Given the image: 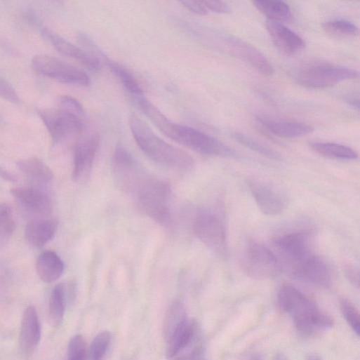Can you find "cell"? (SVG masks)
I'll list each match as a JSON object with an SVG mask.
<instances>
[{"instance_id": "f546056e", "label": "cell", "mask_w": 360, "mask_h": 360, "mask_svg": "<svg viewBox=\"0 0 360 360\" xmlns=\"http://www.w3.org/2000/svg\"><path fill=\"white\" fill-rule=\"evenodd\" d=\"M17 224L11 207L0 204V246L6 245L12 238Z\"/></svg>"}, {"instance_id": "60d3db41", "label": "cell", "mask_w": 360, "mask_h": 360, "mask_svg": "<svg viewBox=\"0 0 360 360\" xmlns=\"http://www.w3.org/2000/svg\"><path fill=\"white\" fill-rule=\"evenodd\" d=\"M0 178L10 182H16L18 181V177L15 174L1 166H0Z\"/></svg>"}, {"instance_id": "e575fe53", "label": "cell", "mask_w": 360, "mask_h": 360, "mask_svg": "<svg viewBox=\"0 0 360 360\" xmlns=\"http://www.w3.org/2000/svg\"><path fill=\"white\" fill-rule=\"evenodd\" d=\"M58 109L81 118H84V110L81 104L70 96L60 98Z\"/></svg>"}, {"instance_id": "44dd1931", "label": "cell", "mask_w": 360, "mask_h": 360, "mask_svg": "<svg viewBox=\"0 0 360 360\" xmlns=\"http://www.w3.org/2000/svg\"><path fill=\"white\" fill-rule=\"evenodd\" d=\"M91 51L93 53V55L98 59L99 58L100 61V60L103 61L111 72L120 80L126 91L132 98L145 95L144 91L136 79L128 69L121 65L112 61L105 55L97 46H93Z\"/></svg>"}, {"instance_id": "ba28073f", "label": "cell", "mask_w": 360, "mask_h": 360, "mask_svg": "<svg viewBox=\"0 0 360 360\" xmlns=\"http://www.w3.org/2000/svg\"><path fill=\"white\" fill-rule=\"evenodd\" d=\"M39 114L44 123L55 145L64 142L70 137L85 131L83 118L60 109H41Z\"/></svg>"}, {"instance_id": "f6af8a7d", "label": "cell", "mask_w": 360, "mask_h": 360, "mask_svg": "<svg viewBox=\"0 0 360 360\" xmlns=\"http://www.w3.org/2000/svg\"><path fill=\"white\" fill-rule=\"evenodd\" d=\"M251 360H260V359L258 356H253Z\"/></svg>"}, {"instance_id": "d590c367", "label": "cell", "mask_w": 360, "mask_h": 360, "mask_svg": "<svg viewBox=\"0 0 360 360\" xmlns=\"http://www.w3.org/2000/svg\"><path fill=\"white\" fill-rule=\"evenodd\" d=\"M0 98L15 105L21 103V99L15 89L1 76H0Z\"/></svg>"}, {"instance_id": "ffe728a7", "label": "cell", "mask_w": 360, "mask_h": 360, "mask_svg": "<svg viewBox=\"0 0 360 360\" xmlns=\"http://www.w3.org/2000/svg\"><path fill=\"white\" fill-rule=\"evenodd\" d=\"M57 229L58 222L55 220L38 218L27 225L25 236L32 246L41 248L54 238Z\"/></svg>"}, {"instance_id": "b9f144b4", "label": "cell", "mask_w": 360, "mask_h": 360, "mask_svg": "<svg viewBox=\"0 0 360 360\" xmlns=\"http://www.w3.org/2000/svg\"><path fill=\"white\" fill-rule=\"evenodd\" d=\"M349 105L352 106L354 108H356V109H359V100L355 99H347L346 100Z\"/></svg>"}, {"instance_id": "5bb4252c", "label": "cell", "mask_w": 360, "mask_h": 360, "mask_svg": "<svg viewBox=\"0 0 360 360\" xmlns=\"http://www.w3.org/2000/svg\"><path fill=\"white\" fill-rule=\"evenodd\" d=\"M41 338V326L38 312L33 305L25 309L20 335V350L24 359H29L38 348Z\"/></svg>"}, {"instance_id": "836d02e7", "label": "cell", "mask_w": 360, "mask_h": 360, "mask_svg": "<svg viewBox=\"0 0 360 360\" xmlns=\"http://www.w3.org/2000/svg\"><path fill=\"white\" fill-rule=\"evenodd\" d=\"M340 309L343 316L354 333L359 335L360 330L359 313L355 305L347 299L340 301Z\"/></svg>"}, {"instance_id": "4fadbf2b", "label": "cell", "mask_w": 360, "mask_h": 360, "mask_svg": "<svg viewBox=\"0 0 360 360\" xmlns=\"http://www.w3.org/2000/svg\"><path fill=\"white\" fill-rule=\"evenodd\" d=\"M279 254L292 265L312 254L310 237L307 232H295L282 234L274 239Z\"/></svg>"}, {"instance_id": "9c48e42d", "label": "cell", "mask_w": 360, "mask_h": 360, "mask_svg": "<svg viewBox=\"0 0 360 360\" xmlns=\"http://www.w3.org/2000/svg\"><path fill=\"white\" fill-rule=\"evenodd\" d=\"M194 230L199 239L212 252L224 255L227 251L225 227L222 219L210 211L196 216Z\"/></svg>"}, {"instance_id": "7c38bea8", "label": "cell", "mask_w": 360, "mask_h": 360, "mask_svg": "<svg viewBox=\"0 0 360 360\" xmlns=\"http://www.w3.org/2000/svg\"><path fill=\"white\" fill-rule=\"evenodd\" d=\"M289 272L293 278L305 283L326 286L331 282L326 264L313 254L291 265Z\"/></svg>"}, {"instance_id": "30bf717a", "label": "cell", "mask_w": 360, "mask_h": 360, "mask_svg": "<svg viewBox=\"0 0 360 360\" xmlns=\"http://www.w3.org/2000/svg\"><path fill=\"white\" fill-rule=\"evenodd\" d=\"M100 136L97 133L80 135L74 147L72 178L81 182L89 177L98 152Z\"/></svg>"}, {"instance_id": "3957f363", "label": "cell", "mask_w": 360, "mask_h": 360, "mask_svg": "<svg viewBox=\"0 0 360 360\" xmlns=\"http://www.w3.org/2000/svg\"><path fill=\"white\" fill-rule=\"evenodd\" d=\"M280 308L291 315L298 331L309 336L333 325V319L296 288L284 285L278 293Z\"/></svg>"}, {"instance_id": "d4e9b609", "label": "cell", "mask_w": 360, "mask_h": 360, "mask_svg": "<svg viewBox=\"0 0 360 360\" xmlns=\"http://www.w3.org/2000/svg\"><path fill=\"white\" fill-rule=\"evenodd\" d=\"M252 4L260 13L267 18V20L281 24L289 23L292 20L291 11L288 6L284 2L257 0Z\"/></svg>"}, {"instance_id": "9a60e30c", "label": "cell", "mask_w": 360, "mask_h": 360, "mask_svg": "<svg viewBox=\"0 0 360 360\" xmlns=\"http://www.w3.org/2000/svg\"><path fill=\"white\" fill-rule=\"evenodd\" d=\"M11 192L23 209L32 215L44 218L49 216L53 211L50 196L41 190L18 187L11 189Z\"/></svg>"}, {"instance_id": "f1b7e54d", "label": "cell", "mask_w": 360, "mask_h": 360, "mask_svg": "<svg viewBox=\"0 0 360 360\" xmlns=\"http://www.w3.org/2000/svg\"><path fill=\"white\" fill-rule=\"evenodd\" d=\"M324 32L338 39H352L358 36L359 29L354 24L345 20H331L323 25Z\"/></svg>"}, {"instance_id": "7402d4cb", "label": "cell", "mask_w": 360, "mask_h": 360, "mask_svg": "<svg viewBox=\"0 0 360 360\" xmlns=\"http://www.w3.org/2000/svg\"><path fill=\"white\" fill-rule=\"evenodd\" d=\"M36 272L45 283H53L63 274L65 265L61 258L54 251L42 253L36 261Z\"/></svg>"}, {"instance_id": "74e56055", "label": "cell", "mask_w": 360, "mask_h": 360, "mask_svg": "<svg viewBox=\"0 0 360 360\" xmlns=\"http://www.w3.org/2000/svg\"><path fill=\"white\" fill-rule=\"evenodd\" d=\"M181 4L189 11L196 15L206 16L208 14L201 1H182Z\"/></svg>"}, {"instance_id": "cb8c5ba5", "label": "cell", "mask_w": 360, "mask_h": 360, "mask_svg": "<svg viewBox=\"0 0 360 360\" xmlns=\"http://www.w3.org/2000/svg\"><path fill=\"white\" fill-rule=\"evenodd\" d=\"M19 170L30 180L49 183L54 178V174L48 166L38 158H29L18 163Z\"/></svg>"}, {"instance_id": "5b68a950", "label": "cell", "mask_w": 360, "mask_h": 360, "mask_svg": "<svg viewBox=\"0 0 360 360\" xmlns=\"http://www.w3.org/2000/svg\"><path fill=\"white\" fill-rule=\"evenodd\" d=\"M359 75L357 71L352 69L316 63L300 69L295 75V80L298 84L305 88L324 89L342 81L356 79Z\"/></svg>"}, {"instance_id": "4316f807", "label": "cell", "mask_w": 360, "mask_h": 360, "mask_svg": "<svg viewBox=\"0 0 360 360\" xmlns=\"http://www.w3.org/2000/svg\"><path fill=\"white\" fill-rule=\"evenodd\" d=\"M67 291L65 284L60 283L53 288L49 301L48 316L51 323L59 326L63 321Z\"/></svg>"}, {"instance_id": "d6a6232c", "label": "cell", "mask_w": 360, "mask_h": 360, "mask_svg": "<svg viewBox=\"0 0 360 360\" xmlns=\"http://www.w3.org/2000/svg\"><path fill=\"white\" fill-rule=\"evenodd\" d=\"M86 342L82 335H74L69 341L65 360H86Z\"/></svg>"}, {"instance_id": "7a4b0ae2", "label": "cell", "mask_w": 360, "mask_h": 360, "mask_svg": "<svg viewBox=\"0 0 360 360\" xmlns=\"http://www.w3.org/2000/svg\"><path fill=\"white\" fill-rule=\"evenodd\" d=\"M129 125L137 145L152 161L177 171L193 168L194 161L189 154L159 138L145 121L133 115Z\"/></svg>"}, {"instance_id": "ac0fdd59", "label": "cell", "mask_w": 360, "mask_h": 360, "mask_svg": "<svg viewBox=\"0 0 360 360\" xmlns=\"http://www.w3.org/2000/svg\"><path fill=\"white\" fill-rule=\"evenodd\" d=\"M251 194L258 208L266 215L274 216L284 211L286 201L276 189L262 183H251Z\"/></svg>"}, {"instance_id": "83f0119b", "label": "cell", "mask_w": 360, "mask_h": 360, "mask_svg": "<svg viewBox=\"0 0 360 360\" xmlns=\"http://www.w3.org/2000/svg\"><path fill=\"white\" fill-rule=\"evenodd\" d=\"M188 319L186 309L180 301L173 302L166 313L164 335L166 342Z\"/></svg>"}, {"instance_id": "8fae6325", "label": "cell", "mask_w": 360, "mask_h": 360, "mask_svg": "<svg viewBox=\"0 0 360 360\" xmlns=\"http://www.w3.org/2000/svg\"><path fill=\"white\" fill-rule=\"evenodd\" d=\"M223 44L228 52L248 64L264 76H272L274 69L267 59L253 46L232 36L223 38Z\"/></svg>"}, {"instance_id": "d6986e66", "label": "cell", "mask_w": 360, "mask_h": 360, "mask_svg": "<svg viewBox=\"0 0 360 360\" xmlns=\"http://www.w3.org/2000/svg\"><path fill=\"white\" fill-rule=\"evenodd\" d=\"M257 121L269 133L282 138H298L313 131L310 126L300 122L276 120L267 117H258Z\"/></svg>"}, {"instance_id": "2e32d148", "label": "cell", "mask_w": 360, "mask_h": 360, "mask_svg": "<svg viewBox=\"0 0 360 360\" xmlns=\"http://www.w3.org/2000/svg\"><path fill=\"white\" fill-rule=\"evenodd\" d=\"M41 33L61 54L75 60L92 72H98L101 69V62L91 53L73 45L47 28L41 29Z\"/></svg>"}, {"instance_id": "8992f818", "label": "cell", "mask_w": 360, "mask_h": 360, "mask_svg": "<svg viewBox=\"0 0 360 360\" xmlns=\"http://www.w3.org/2000/svg\"><path fill=\"white\" fill-rule=\"evenodd\" d=\"M38 74L65 84L80 87L91 85L89 76L82 69L48 55H38L32 61Z\"/></svg>"}, {"instance_id": "e0dca14e", "label": "cell", "mask_w": 360, "mask_h": 360, "mask_svg": "<svg viewBox=\"0 0 360 360\" xmlns=\"http://www.w3.org/2000/svg\"><path fill=\"white\" fill-rule=\"evenodd\" d=\"M265 27L274 44L283 54L292 56L304 49L303 39L283 24L267 20Z\"/></svg>"}, {"instance_id": "1f68e13d", "label": "cell", "mask_w": 360, "mask_h": 360, "mask_svg": "<svg viewBox=\"0 0 360 360\" xmlns=\"http://www.w3.org/2000/svg\"><path fill=\"white\" fill-rule=\"evenodd\" d=\"M234 138L240 145L263 156L274 160L280 159L279 156L274 152L244 134L235 133Z\"/></svg>"}, {"instance_id": "4dcf8cb0", "label": "cell", "mask_w": 360, "mask_h": 360, "mask_svg": "<svg viewBox=\"0 0 360 360\" xmlns=\"http://www.w3.org/2000/svg\"><path fill=\"white\" fill-rule=\"evenodd\" d=\"M111 342V334L105 331L98 334L90 348V360H104Z\"/></svg>"}, {"instance_id": "ee69618b", "label": "cell", "mask_w": 360, "mask_h": 360, "mask_svg": "<svg viewBox=\"0 0 360 360\" xmlns=\"http://www.w3.org/2000/svg\"><path fill=\"white\" fill-rule=\"evenodd\" d=\"M274 360H286L282 355H277Z\"/></svg>"}, {"instance_id": "603a6c76", "label": "cell", "mask_w": 360, "mask_h": 360, "mask_svg": "<svg viewBox=\"0 0 360 360\" xmlns=\"http://www.w3.org/2000/svg\"><path fill=\"white\" fill-rule=\"evenodd\" d=\"M197 329L195 321L187 319V321L167 342L166 352L168 359L175 357L182 350L185 349L193 340Z\"/></svg>"}, {"instance_id": "ab89813d", "label": "cell", "mask_w": 360, "mask_h": 360, "mask_svg": "<svg viewBox=\"0 0 360 360\" xmlns=\"http://www.w3.org/2000/svg\"><path fill=\"white\" fill-rule=\"evenodd\" d=\"M345 275L348 280L356 287H359V272L352 267H348L345 269Z\"/></svg>"}, {"instance_id": "6da1fadb", "label": "cell", "mask_w": 360, "mask_h": 360, "mask_svg": "<svg viewBox=\"0 0 360 360\" xmlns=\"http://www.w3.org/2000/svg\"><path fill=\"white\" fill-rule=\"evenodd\" d=\"M145 116L166 136L199 154L223 158H236L237 154L219 140L194 128L175 124L159 109L152 107Z\"/></svg>"}, {"instance_id": "8d00e7d4", "label": "cell", "mask_w": 360, "mask_h": 360, "mask_svg": "<svg viewBox=\"0 0 360 360\" xmlns=\"http://www.w3.org/2000/svg\"><path fill=\"white\" fill-rule=\"evenodd\" d=\"M202 4L208 11L218 14H227L231 12L229 7L224 2L221 1H201Z\"/></svg>"}, {"instance_id": "52a82bcc", "label": "cell", "mask_w": 360, "mask_h": 360, "mask_svg": "<svg viewBox=\"0 0 360 360\" xmlns=\"http://www.w3.org/2000/svg\"><path fill=\"white\" fill-rule=\"evenodd\" d=\"M244 256V271L253 279H269L280 269L279 261L276 255L267 246L257 241L248 243Z\"/></svg>"}, {"instance_id": "7bdbcfd3", "label": "cell", "mask_w": 360, "mask_h": 360, "mask_svg": "<svg viewBox=\"0 0 360 360\" xmlns=\"http://www.w3.org/2000/svg\"><path fill=\"white\" fill-rule=\"evenodd\" d=\"M306 360H322L320 357L316 355H309Z\"/></svg>"}, {"instance_id": "484cf974", "label": "cell", "mask_w": 360, "mask_h": 360, "mask_svg": "<svg viewBox=\"0 0 360 360\" xmlns=\"http://www.w3.org/2000/svg\"><path fill=\"white\" fill-rule=\"evenodd\" d=\"M309 147L316 154L330 159L350 161L358 158L356 151L339 144L311 142Z\"/></svg>"}, {"instance_id": "f35d334b", "label": "cell", "mask_w": 360, "mask_h": 360, "mask_svg": "<svg viewBox=\"0 0 360 360\" xmlns=\"http://www.w3.org/2000/svg\"><path fill=\"white\" fill-rule=\"evenodd\" d=\"M203 347L198 346L195 347L190 354L180 356L175 360H203Z\"/></svg>"}, {"instance_id": "277c9868", "label": "cell", "mask_w": 360, "mask_h": 360, "mask_svg": "<svg viewBox=\"0 0 360 360\" xmlns=\"http://www.w3.org/2000/svg\"><path fill=\"white\" fill-rule=\"evenodd\" d=\"M171 194L169 185L153 176L133 199L143 214L162 226L168 227L172 222L169 205Z\"/></svg>"}]
</instances>
